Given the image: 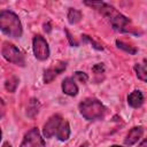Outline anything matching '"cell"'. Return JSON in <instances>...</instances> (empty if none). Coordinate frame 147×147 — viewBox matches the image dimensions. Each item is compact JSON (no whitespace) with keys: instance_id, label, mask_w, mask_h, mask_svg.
I'll list each match as a JSON object with an SVG mask.
<instances>
[{"instance_id":"cell-1","label":"cell","mask_w":147,"mask_h":147,"mask_svg":"<svg viewBox=\"0 0 147 147\" xmlns=\"http://www.w3.org/2000/svg\"><path fill=\"white\" fill-rule=\"evenodd\" d=\"M85 3L87 6L94 7L105 17H107L114 30L119 31V32H131L132 31L133 28L131 25V21L127 17H125L124 15H122L113 6H110L106 2H87L86 1Z\"/></svg>"},{"instance_id":"cell-2","label":"cell","mask_w":147,"mask_h":147,"mask_svg":"<svg viewBox=\"0 0 147 147\" xmlns=\"http://www.w3.org/2000/svg\"><path fill=\"white\" fill-rule=\"evenodd\" d=\"M0 30L11 38H20L22 36V24L18 16L10 10H2L0 13Z\"/></svg>"},{"instance_id":"cell-3","label":"cell","mask_w":147,"mask_h":147,"mask_svg":"<svg viewBox=\"0 0 147 147\" xmlns=\"http://www.w3.org/2000/svg\"><path fill=\"white\" fill-rule=\"evenodd\" d=\"M79 111L87 121L101 119L106 113L105 106L94 98H87L79 103Z\"/></svg>"},{"instance_id":"cell-4","label":"cell","mask_w":147,"mask_h":147,"mask_svg":"<svg viewBox=\"0 0 147 147\" xmlns=\"http://www.w3.org/2000/svg\"><path fill=\"white\" fill-rule=\"evenodd\" d=\"M1 53H2V56L8 62H11V63L20 65V67L25 65V57H24L23 53L15 45H13L10 42H3Z\"/></svg>"},{"instance_id":"cell-5","label":"cell","mask_w":147,"mask_h":147,"mask_svg":"<svg viewBox=\"0 0 147 147\" xmlns=\"http://www.w3.org/2000/svg\"><path fill=\"white\" fill-rule=\"evenodd\" d=\"M32 48H33V54L38 60L44 61V60L48 59L49 47H48V44L44 37L36 36L32 40Z\"/></svg>"},{"instance_id":"cell-6","label":"cell","mask_w":147,"mask_h":147,"mask_svg":"<svg viewBox=\"0 0 147 147\" xmlns=\"http://www.w3.org/2000/svg\"><path fill=\"white\" fill-rule=\"evenodd\" d=\"M20 147H45V141L41 138L39 130L37 127H33L28 131Z\"/></svg>"},{"instance_id":"cell-7","label":"cell","mask_w":147,"mask_h":147,"mask_svg":"<svg viewBox=\"0 0 147 147\" xmlns=\"http://www.w3.org/2000/svg\"><path fill=\"white\" fill-rule=\"evenodd\" d=\"M61 122H62V117L59 114H55V115L51 116L49 119L44 125V129H42L44 137L45 138H52L56 133V131H57Z\"/></svg>"},{"instance_id":"cell-8","label":"cell","mask_w":147,"mask_h":147,"mask_svg":"<svg viewBox=\"0 0 147 147\" xmlns=\"http://www.w3.org/2000/svg\"><path fill=\"white\" fill-rule=\"evenodd\" d=\"M67 68V62H57L56 64L49 67L48 69H46L44 71V83L48 84L51 83L56 76H59L60 74H62Z\"/></svg>"},{"instance_id":"cell-9","label":"cell","mask_w":147,"mask_h":147,"mask_svg":"<svg viewBox=\"0 0 147 147\" xmlns=\"http://www.w3.org/2000/svg\"><path fill=\"white\" fill-rule=\"evenodd\" d=\"M62 91L64 94L70 95V96H75L78 93V86L76 85L75 80L71 77H67L64 78V80L62 82Z\"/></svg>"},{"instance_id":"cell-10","label":"cell","mask_w":147,"mask_h":147,"mask_svg":"<svg viewBox=\"0 0 147 147\" xmlns=\"http://www.w3.org/2000/svg\"><path fill=\"white\" fill-rule=\"evenodd\" d=\"M142 133H144V129L141 126H136V127H132L127 136H126V139H125V145H134L141 137H142Z\"/></svg>"},{"instance_id":"cell-11","label":"cell","mask_w":147,"mask_h":147,"mask_svg":"<svg viewBox=\"0 0 147 147\" xmlns=\"http://www.w3.org/2000/svg\"><path fill=\"white\" fill-rule=\"evenodd\" d=\"M127 103L133 107V108H138L144 103V95L139 90H136L133 92H131L127 96Z\"/></svg>"},{"instance_id":"cell-12","label":"cell","mask_w":147,"mask_h":147,"mask_svg":"<svg viewBox=\"0 0 147 147\" xmlns=\"http://www.w3.org/2000/svg\"><path fill=\"white\" fill-rule=\"evenodd\" d=\"M55 134H56L57 139L61 140V141L68 140V138L70 137V126H69V123L67 121L62 119V122H61V124H60V126H59V129H57V131H56Z\"/></svg>"},{"instance_id":"cell-13","label":"cell","mask_w":147,"mask_h":147,"mask_svg":"<svg viewBox=\"0 0 147 147\" xmlns=\"http://www.w3.org/2000/svg\"><path fill=\"white\" fill-rule=\"evenodd\" d=\"M39 108H40V103L37 99L32 98L29 102H28V106H26V115L29 117H34L38 111H39Z\"/></svg>"},{"instance_id":"cell-14","label":"cell","mask_w":147,"mask_h":147,"mask_svg":"<svg viewBox=\"0 0 147 147\" xmlns=\"http://www.w3.org/2000/svg\"><path fill=\"white\" fill-rule=\"evenodd\" d=\"M82 20V11L75 9V8H70L68 11V21L70 24H76Z\"/></svg>"},{"instance_id":"cell-15","label":"cell","mask_w":147,"mask_h":147,"mask_svg":"<svg viewBox=\"0 0 147 147\" xmlns=\"http://www.w3.org/2000/svg\"><path fill=\"white\" fill-rule=\"evenodd\" d=\"M18 78L16 77V76H11V77H9L7 80H6V83H5V87H6V90L8 91V92H10V93H13V92H15L16 91V88H17V86H18Z\"/></svg>"},{"instance_id":"cell-16","label":"cell","mask_w":147,"mask_h":147,"mask_svg":"<svg viewBox=\"0 0 147 147\" xmlns=\"http://www.w3.org/2000/svg\"><path fill=\"white\" fill-rule=\"evenodd\" d=\"M134 70L137 72V76L139 79H141L142 82L147 80V70H146V65L145 64H139L137 63L134 65Z\"/></svg>"},{"instance_id":"cell-17","label":"cell","mask_w":147,"mask_h":147,"mask_svg":"<svg viewBox=\"0 0 147 147\" xmlns=\"http://www.w3.org/2000/svg\"><path fill=\"white\" fill-rule=\"evenodd\" d=\"M116 45H117L118 48H121V49H123V51H125V52H127L130 54H136L137 53V49L133 46H130V45H127V44H125V42H123L121 40H117Z\"/></svg>"},{"instance_id":"cell-18","label":"cell","mask_w":147,"mask_h":147,"mask_svg":"<svg viewBox=\"0 0 147 147\" xmlns=\"http://www.w3.org/2000/svg\"><path fill=\"white\" fill-rule=\"evenodd\" d=\"M75 76H76L80 82H83V83H86V82H87V79H88V77H87V75H86L85 72L77 71V72H75Z\"/></svg>"},{"instance_id":"cell-19","label":"cell","mask_w":147,"mask_h":147,"mask_svg":"<svg viewBox=\"0 0 147 147\" xmlns=\"http://www.w3.org/2000/svg\"><path fill=\"white\" fill-rule=\"evenodd\" d=\"M96 75H99V74H103V70H105V68H103V64L102 63H98V64H95L94 67H93V69H92Z\"/></svg>"},{"instance_id":"cell-20","label":"cell","mask_w":147,"mask_h":147,"mask_svg":"<svg viewBox=\"0 0 147 147\" xmlns=\"http://www.w3.org/2000/svg\"><path fill=\"white\" fill-rule=\"evenodd\" d=\"M83 38H85L87 41H90V42L93 45V47H94V48H96V49H102V46H100L98 42H95V41H94L93 39H91L88 36H83Z\"/></svg>"},{"instance_id":"cell-21","label":"cell","mask_w":147,"mask_h":147,"mask_svg":"<svg viewBox=\"0 0 147 147\" xmlns=\"http://www.w3.org/2000/svg\"><path fill=\"white\" fill-rule=\"evenodd\" d=\"M6 114V105L2 99H0V118H2Z\"/></svg>"},{"instance_id":"cell-22","label":"cell","mask_w":147,"mask_h":147,"mask_svg":"<svg viewBox=\"0 0 147 147\" xmlns=\"http://www.w3.org/2000/svg\"><path fill=\"white\" fill-rule=\"evenodd\" d=\"M139 147H147V140L145 139V140H142L141 141V144L139 145Z\"/></svg>"},{"instance_id":"cell-23","label":"cell","mask_w":147,"mask_h":147,"mask_svg":"<svg viewBox=\"0 0 147 147\" xmlns=\"http://www.w3.org/2000/svg\"><path fill=\"white\" fill-rule=\"evenodd\" d=\"M2 147H11V146H10V144H9V142H5V144L2 145Z\"/></svg>"},{"instance_id":"cell-24","label":"cell","mask_w":147,"mask_h":147,"mask_svg":"<svg viewBox=\"0 0 147 147\" xmlns=\"http://www.w3.org/2000/svg\"><path fill=\"white\" fill-rule=\"evenodd\" d=\"M80 147H88V144H87V142H85V144H83Z\"/></svg>"},{"instance_id":"cell-25","label":"cell","mask_w":147,"mask_h":147,"mask_svg":"<svg viewBox=\"0 0 147 147\" xmlns=\"http://www.w3.org/2000/svg\"><path fill=\"white\" fill-rule=\"evenodd\" d=\"M110 147H122V146H118V145H113V146H110Z\"/></svg>"},{"instance_id":"cell-26","label":"cell","mask_w":147,"mask_h":147,"mask_svg":"<svg viewBox=\"0 0 147 147\" xmlns=\"http://www.w3.org/2000/svg\"><path fill=\"white\" fill-rule=\"evenodd\" d=\"M0 140H1V130H0Z\"/></svg>"}]
</instances>
